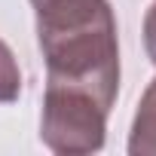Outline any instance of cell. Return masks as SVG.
<instances>
[{"label": "cell", "instance_id": "cell-1", "mask_svg": "<svg viewBox=\"0 0 156 156\" xmlns=\"http://www.w3.org/2000/svg\"><path fill=\"white\" fill-rule=\"evenodd\" d=\"M46 89L76 92L113 110L119 95V37L110 0H31Z\"/></svg>", "mask_w": 156, "mask_h": 156}, {"label": "cell", "instance_id": "cell-2", "mask_svg": "<svg viewBox=\"0 0 156 156\" xmlns=\"http://www.w3.org/2000/svg\"><path fill=\"white\" fill-rule=\"evenodd\" d=\"M107 116L110 110L89 95L46 89L40 113V141L58 156L98 153L107 141Z\"/></svg>", "mask_w": 156, "mask_h": 156}, {"label": "cell", "instance_id": "cell-3", "mask_svg": "<svg viewBox=\"0 0 156 156\" xmlns=\"http://www.w3.org/2000/svg\"><path fill=\"white\" fill-rule=\"evenodd\" d=\"M129 153L132 156H156V76L150 80V86L144 89L135 119H132V132H129Z\"/></svg>", "mask_w": 156, "mask_h": 156}, {"label": "cell", "instance_id": "cell-4", "mask_svg": "<svg viewBox=\"0 0 156 156\" xmlns=\"http://www.w3.org/2000/svg\"><path fill=\"white\" fill-rule=\"evenodd\" d=\"M22 95V70L12 49L0 40V104H12Z\"/></svg>", "mask_w": 156, "mask_h": 156}, {"label": "cell", "instance_id": "cell-5", "mask_svg": "<svg viewBox=\"0 0 156 156\" xmlns=\"http://www.w3.org/2000/svg\"><path fill=\"white\" fill-rule=\"evenodd\" d=\"M144 49H147V58L156 67V0L147 6V16H144Z\"/></svg>", "mask_w": 156, "mask_h": 156}]
</instances>
